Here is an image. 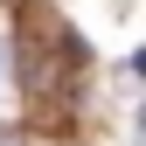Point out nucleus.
<instances>
[{"label": "nucleus", "instance_id": "2", "mask_svg": "<svg viewBox=\"0 0 146 146\" xmlns=\"http://www.w3.org/2000/svg\"><path fill=\"white\" fill-rule=\"evenodd\" d=\"M0 146H21V139H14V132H0Z\"/></svg>", "mask_w": 146, "mask_h": 146}, {"label": "nucleus", "instance_id": "1", "mask_svg": "<svg viewBox=\"0 0 146 146\" xmlns=\"http://www.w3.org/2000/svg\"><path fill=\"white\" fill-rule=\"evenodd\" d=\"M21 77H28V90H56L63 84V56L56 49H21Z\"/></svg>", "mask_w": 146, "mask_h": 146}]
</instances>
